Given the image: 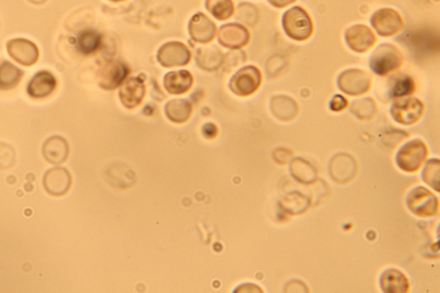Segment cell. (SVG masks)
<instances>
[{
  "label": "cell",
  "mask_w": 440,
  "mask_h": 293,
  "mask_svg": "<svg viewBox=\"0 0 440 293\" xmlns=\"http://www.w3.org/2000/svg\"><path fill=\"white\" fill-rule=\"evenodd\" d=\"M371 26L379 35L390 37L398 34L403 27V20L398 11L391 8L376 11L371 18Z\"/></svg>",
  "instance_id": "obj_8"
},
{
  "label": "cell",
  "mask_w": 440,
  "mask_h": 293,
  "mask_svg": "<svg viewBox=\"0 0 440 293\" xmlns=\"http://www.w3.org/2000/svg\"><path fill=\"white\" fill-rule=\"evenodd\" d=\"M75 43L82 54H93L97 52L102 44V35L97 30H85L78 35Z\"/></svg>",
  "instance_id": "obj_27"
},
{
  "label": "cell",
  "mask_w": 440,
  "mask_h": 293,
  "mask_svg": "<svg viewBox=\"0 0 440 293\" xmlns=\"http://www.w3.org/2000/svg\"><path fill=\"white\" fill-rule=\"evenodd\" d=\"M145 94L144 80L140 77H132L121 85L119 97L125 108L132 109L141 104Z\"/></svg>",
  "instance_id": "obj_17"
},
{
  "label": "cell",
  "mask_w": 440,
  "mask_h": 293,
  "mask_svg": "<svg viewBox=\"0 0 440 293\" xmlns=\"http://www.w3.org/2000/svg\"><path fill=\"white\" fill-rule=\"evenodd\" d=\"M42 184L49 195L62 196L71 189V176L66 168H52L47 170L43 176Z\"/></svg>",
  "instance_id": "obj_14"
},
{
  "label": "cell",
  "mask_w": 440,
  "mask_h": 293,
  "mask_svg": "<svg viewBox=\"0 0 440 293\" xmlns=\"http://www.w3.org/2000/svg\"><path fill=\"white\" fill-rule=\"evenodd\" d=\"M379 282L383 292H408L410 289V282L405 275L396 268H388L384 271L380 277Z\"/></svg>",
  "instance_id": "obj_21"
},
{
  "label": "cell",
  "mask_w": 440,
  "mask_h": 293,
  "mask_svg": "<svg viewBox=\"0 0 440 293\" xmlns=\"http://www.w3.org/2000/svg\"><path fill=\"white\" fill-rule=\"evenodd\" d=\"M206 8L214 18L220 21L229 19L234 13L232 0H206Z\"/></svg>",
  "instance_id": "obj_28"
},
{
  "label": "cell",
  "mask_w": 440,
  "mask_h": 293,
  "mask_svg": "<svg viewBox=\"0 0 440 293\" xmlns=\"http://www.w3.org/2000/svg\"><path fill=\"white\" fill-rule=\"evenodd\" d=\"M270 108L273 116L281 121H291L298 114L299 108L297 102L287 96L273 97Z\"/></svg>",
  "instance_id": "obj_24"
},
{
  "label": "cell",
  "mask_w": 440,
  "mask_h": 293,
  "mask_svg": "<svg viewBox=\"0 0 440 293\" xmlns=\"http://www.w3.org/2000/svg\"><path fill=\"white\" fill-rule=\"evenodd\" d=\"M372 79L371 75L362 69L343 71L337 78V85L343 92L350 96H360L369 92Z\"/></svg>",
  "instance_id": "obj_5"
},
{
  "label": "cell",
  "mask_w": 440,
  "mask_h": 293,
  "mask_svg": "<svg viewBox=\"0 0 440 293\" xmlns=\"http://www.w3.org/2000/svg\"><path fill=\"white\" fill-rule=\"evenodd\" d=\"M440 163L439 158H433L426 164L423 169L422 178L425 183L439 191Z\"/></svg>",
  "instance_id": "obj_30"
},
{
  "label": "cell",
  "mask_w": 440,
  "mask_h": 293,
  "mask_svg": "<svg viewBox=\"0 0 440 293\" xmlns=\"http://www.w3.org/2000/svg\"><path fill=\"white\" fill-rule=\"evenodd\" d=\"M268 1L273 6L284 8L295 3L296 0H268Z\"/></svg>",
  "instance_id": "obj_36"
},
{
  "label": "cell",
  "mask_w": 440,
  "mask_h": 293,
  "mask_svg": "<svg viewBox=\"0 0 440 293\" xmlns=\"http://www.w3.org/2000/svg\"><path fill=\"white\" fill-rule=\"evenodd\" d=\"M330 172L335 181L346 184L352 179L357 172V165L354 157L346 153L337 154L332 158Z\"/></svg>",
  "instance_id": "obj_18"
},
{
  "label": "cell",
  "mask_w": 440,
  "mask_h": 293,
  "mask_svg": "<svg viewBox=\"0 0 440 293\" xmlns=\"http://www.w3.org/2000/svg\"><path fill=\"white\" fill-rule=\"evenodd\" d=\"M193 112L191 102L187 99H173L166 104L165 113L170 121L177 124H185Z\"/></svg>",
  "instance_id": "obj_23"
},
{
  "label": "cell",
  "mask_w": 440,
  "mask_h": 293,
  "mask_svg": "<svg viewBox=\"0 0 440 293\" xmlns=\"http://www.w3.org/2000/svg\"><path fill=\"white\" fill-rule=\"evenodd\" d=\"M196 59L201 69L214 72L223 65L224 54L216 46L201 47L197 51Z\"/></svg>",
  "instance_id": "obj_22"
},
{
  "label": "cell",
  "mask_w": 440,
  "mask_h": 293,
  "mask_svg": "<svg viewBox=\"0 0 440 293\" xmlns=\"http://www.w3.org/2000/svg\"><path fill=\"white\" fill-rule=\"evenodd\" d=\"M351 112L360 120H371L376 112L375 102L370 97L359 99L352 102Z\"/></svg>",
  "instance_id": "obj_29"
},
{
  "label": "cell",
  "mask_w": 440,
  "mask_h": 293,
  "mask_svg": "<svg viewBox=\"0 0 440 293\" xmlns=\"http://www.w3.org/2000/svg\"><path fill=\"white\" fill-rule=\"evenodd\" d=\"M23 72L11 63L4 61L0 64V90H9L16 88L21 82Z\"/></svg>",
  "instance_id": "obj_26"
},
{
  "label": "cell",
  "mask_w": 440,
  "mask_h": 293,
  "mask_svg": "<svg viewBox=\"0 0 440 293\" xmlns=\"http://www.w3.org/2000/svg\"><path fill=\"white\" fill-rule=\"evenodd\" d=\"M428 150L422 140L415 138L399 149L396 161L398 167L408 173L417 172L427 160Z\"/></svg>",
  "instance_id": "obj_3"
},
{
  "label": "cell",
  "mask_w": 440,
  "mask_h": 293,
  "mask_svg": "<svg viewBox=\"0 0 440 293\" xmlns=\"http://www.w3.org/2000/svg\"><path fill=\"white\" fill-rule=\"evenodd\" d=\"M245 61H246V54L243 51L235 50L224 56L223 65L225 69L229 72V71L235 68V67L241 65Z\"/></svg>",
  "instance_id": "obj_33"
},
{
  "label": "cell",
  "mask_w": 440,
  "mask_h": 293,
  "mask_svg": "<svg viewBox=\"0 0 440 293\" xmlns=\"http://www.w3.org/2000/svg\"><path fill=\"white\" fill-rule=\"evenodd\" d=\"M403 63L401 51L390 43H383L376 47L369 59L371 70L379 76H386L395 72L401 67Z\"/></svg>",
  "instance_id": "obj_2"
},
{
  "label": "cell",
  "mask_w": 440,
  "mask_h": 293,
  "mask_svg": "<svg viewBox=\"0 0 440 293\" xmlns=\"http://www.w3.org/2000/svg\"><path fill=\"white\" fill-rule=\"evenodd\" d=\"M237 19L245 25L252 26L258 20V11L251 4H241L237 8Z\"/></svg>",
  "instance_id": "obj_31"
},
{
  "label": "cell",
  "mask_w": 440,
  "mask_h": 293,
  "mask_svg": "<svg viewBox=\"0 0 440 293\" xmlns=\"http://www.w3.org/2000/svg\"><path fill=\"white\" fill-rule=\"evenodd\" d=\"M202 134L205 138H213L218 134V128L213 124H207L202 128Z\"/></svg>",
  "instance_id": "obj_35"
},
{
  "label": "cell",
  "mask_w": 440,
  "mask_h": 293,
  "mask_svg": "<svg viewBox=\"0 0 440 293\" xmlns=\"http://www.w3.org/2000/svg\"><path fill=\"white\" fill-rule=\"evenodd\" d=\"M348 101L346 97H344L342 95H335L331 99L330 109L333 112H340V111L346 109Z\"/></svg>",
  "instance_id": "obj_34"
},
{
  "label": "cell",
  "mask_w": 440,
  "mask_h": 293,
  "mask_svg": "<svg viewBox=\"0 0 440 293\" xmlns=\"http://www.w3.org/2000/svg\"><path fill=\"white\" fill-rule=\"evenodd\" d=\"M29 1L34 4V5L40 6L45 4L47 2V0H29Z\"/></svg>",
  "instance_id": "obj_37"
},
{
  "label": "cell",
  "mask_w": 440,
  "mask_h": 293,
  "mask_svg": "<svg viewBox=\"0 0 440 293\" xmlns=\"http://www.w3.org/2000/svg\"><path fill=\"white\" fill-rule=\"evenodd\" d=\"M157 61L165 67L186 66L191 59L187 46L180 42H170L160 47L157 54Z\"/></svg>",
  "instance_id": "obj_9"
},
{
  "label": "cell",
  "mask_w": 440,
  "mask_h": 293,
  "mask_svg": "<svg viewBox=\"0 0 440 293\" xmlns=\"http://www.w3.org/2000/svg\"><path fill=\"white\" fill-rule=\"evenodd\" d=\"M194 83L192 74L187 70L173 71L165 75L164 86L170 94L181 95L188 92Z\"/></svg>",
  "instance_id": "obj_20"
},
{
  "label": "cell",
  "mask_w": 440,
  "mask_h": 293,
  "mask_svg": "<svg viewBox=\"0 0 440 293\" xmlns=\"http://www.w3.org/2000/svg\"><path fill=\"white\" fill-rule=\"evenodd\" d=\"M415 90L414 78L407 74H398L391 77L388 82V92L392 98L410 96Z\"/></svg>",
  "instance_id": "obj_25"
},
{
  "label": "cell",
  "mask_w": 440,
  "mask_h": 293,
  "mask_svg": "<svg viewBox=\"0 0 440 293\" xmlns=\"http://www.w3.org/2000/svg\"><path fill=\"white\" fill-rule=\"evenodd\" d=\"M406 204L411 213L419 217L434 216L439 210L437 197L422 186L415 188L408 193Z\"/></svg>",
  "instance_id": "obj_6"
},
{
  "label": "cell",
  "mask_w": 440,
  "mask_h": 293,
  "mask_svg": "<svg viewBox=\"0 0 440 293\" xmlns=\"http://www.w3.org/2000/svg\"><path fill=\"white\" fill-rule=\"evenodd\" d=\"M345 41L354 52L363 54L374 47L376 38L374 31L369 27L356 25L348 28L345 33Z\"/></svg>",
  "instance_id": "obj_12"
},
{
  "label": "cell",
  "mask_w": 440,
  "mask_h": 293,
  "mask_svg": "<svg viewBox=\"0 0 440 293\" xmlns=\"http://www.w3.org/2000/svg\"><path fill=\"white\" fill-rule=\"evenodd\" d=\"M190 37L198 43H208L215 37L217 28L215 23L203 13L194 14L189 23Z\"/></svg>",
  "instance_id": "obj_16"
},
{
  "label": "cell",
  "mask_w": 440,
  "mask_h": 293,
  "mask_svg": "<svg viewBox=\"0 0 440 293\" xmlns=\"http://www.w3.org/2000/svg\"><path fill=\"white\" fill-rule=\"evenodd\" d=\"M110 1H113V2H120V1H124V0H110Z\"/></svg>",
  "instance_id": "obj_38"
},
{
  "label": "cell",
  "mask_w": 440,
  "mask_h": 293,
  "mask_svg": "<svg viewBox=\"0 0 440 293\" xmlns=\"http://www.w3.org/2000/svg\"><path fill=\"white\" fill-rule=\"evenodd\" d=\"M42 155L49 163L58 165L67 160L69 156V145L65 138L52 136L42 145Z\"/></svg>",
  "instance_id": "obj_19"
},
{
  "label": "cell",
  "mask_w": 440,
  "mask_h": 293,
  "mask_svg": "<svg viewBox=\"0 0 440 293\" xmlns=\"http://www.w3.org/2000/svg\"><path fill=\"white\" fill-rule=\"evenodd\" d=\"M6 49L10 57L18 64L31 66L37 62L39 49L34 42L25 38H15L7 42Z\"/></svg>",
  "instance_id": "obj_10"
},
{
  "label": "cell",
  "mask_w": 440,
  "mask_h": 293,
  "mask_svg": "<svg viewBox=\"0 0 440 293\" xmlns=\"http://www.w3.org/2000/svg\"><path fill=\"white\" fill-rule=\"evenodd\" d=\"M251 39L249 30L239 23H227L220 28L218 40L227 49L237 50L246 46Z\"/></svg>",
  "instance_id": "obj_13"
},
{
  "label": "cell",
  "mask_w": 440,
  "mask_h": 293,
  "mask_svg": "<svg viewBox=\"0 0 440 293\" xmlns=\"http://www.w3.org/2000/svg\"><path fill=\"white\" fill-rule=\"evenodd\" d=\"M283 27L289 37L298 42L311 38L314 30L310 15L300 6H295L285 11L283 17Z\"/></svg>",
  "instance_id": "obj_1"
},
{
  "label": "cell",
  "mask_w": 440,
  "mask_h": 293,
  "mask_svg": "<svg viewBox=\"0 0 440 293\" xmlns=\"http://www.w3.org/2000/svg\"><path fill=\"white\" fill-rule=\"evenodd\" d=\"M57 79L49 71H39L27 85V93L31 98L43 99L51 96L57 90Z\"/></svg>",
  "instance_id": "obj_15"
},
{
  "label": "cell",
  "mask_w": 440,
  "mask_h": 293,
  "mask_svg": "<svg viewBox=\"0 0 440 293\" xmlns=\"http://www.w3.org/2000/svg\"><path fill=\"white\" fill-rule=\"evenodd\" d=\"M263 80L261 71L254 66L243 67L233 75L229 88L239 97L251 96L260 88Z\"/></svg>",
  "instance_id": "obj_4"
},
{
  "label": "cell",
  "mask_w": 440,
  "mask_h": 293,
  "mask_svg": "<svg viewBox=\"0 0 440 293\" xmlns=\"http://www.w3.org/2000/svg\"><path fill=\"white\" fill-rule=\"evenodd\" d=\"M129 73V66L121 61L107 63L97 73L99 86L106 90H113L122 85Z\"/></svg>",
  "instance_id": "obj_11"
},
{
  "label": "cell",
  "mask_w": 440,
  "mask_h": 293,
  "mask_svg": "<svg viewBox=\"0 0 440 293\" xmlns=\"http://www.w3.org/2000/svg\"><path fill=\"white\" fill-rule=\"evenodd\" d=\"M15 163V149L9 144L0 142V169H7L13 167Z\"/></svg>",
  "instance_id": "obj_32"
},
{
  "label": "cell",
  "mask_w": 440,
  "mask_h": 293,
  "mask_svg": "<svg viewBox=\"0 0 440 293\" xmlns=\"http://www.w3.org/2000/svg\"><path fill=\"white\" fill-rule=\"evenodd\" d=\"M424 104L415 97L401 98L392 104L391 114L394 121L402 125H413L421 120Z\"/></svg>",
  "instance_id": "obj_7"
}]
</instances>
